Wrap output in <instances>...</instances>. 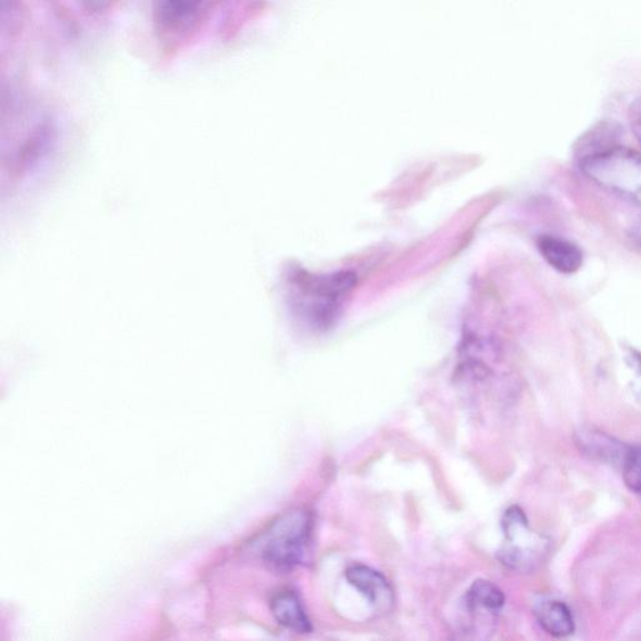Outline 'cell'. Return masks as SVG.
Listing matches in <instances>:
<instances>
[{"label": "cell", "instance_id": "6da1fadb", "mask_svg": "<svg viewBox=\"0 0 641 641\" xmlns=\"http://www.w3.org/2000/svg\"><path fill=\"white\" fill-rule=\"evenodd\" d=\"M357 278L352 273L296 276L292 293L296 315L316 330H326L340 316L342 302L353 290Z\"/></svg>", "mask_w": 641, "mask_h": 641}, {"label": "cell", "instance_id": "7a4b0ae2", "mask_svg": "<svg viewBox=\"0 0 641 641\" xmlns=\"http://www.w3.org/2000/svg\"><path fill=\"white\" fill-rule=\"evenodd\" d=\"M580 169L600 188L641 204V153L619 144L580 161Z\"/></svg>", "mask_w": 641, "mask_h": 641}, {"label": "cell", "instance_id": "3957f363", "mask_svg": "<svg viewBox=\"0 0 641 641\" xmlns=\"http://www.w3.org/2000/svg\"><path fill=\"white\" fill-rule=\"evenodd\" d=\"M311 529V515L301 508L277 517L261 538L263 562L276 570L293 569L305 554Z\"/></svg>", "mask_w": 641, "mask_h": 641}, {"label": "cell", "instance_id": "277c9868", "mask_svg": "<svg viewBox=\"0 0 641 641\" xmlns=\"http://www.w3.org/2000/svg\"><path fill=\"white\" fill-rule=\"evenodd\" d=\"M503 528L506 542L500 550V561L517 571H531L538 568L549 542L531 530L528 517L519 506L507 508Z\"/></svg>", "mask_w": 641, "mask_h": 641}, {"label": "cell", "instance_id": "5b68a950", "mask_svg": "<svg viewBox=\"0 0 641 641\" xmlns=\"http://www.w3.org/2000/svg\"><path fill=\"white\" fill-rule=\"evenodd\" d=\"M581 454L594 462L623 467L630 447L595 427H582L574 435Z\"/></svg>", "mask_w": 641, "mask_h": 641}, {"label": "cell", "instance_id": "8992f818", "mask_svg": "<svg viewBox=\"0 0 641 641\" xmlns=\"http://www.w3.org/2000/svg\"><path fill=\"white\" fill-rule=\"evenodd\" d=\"M344 577L376 612L388 614L393 609V589L381 573L366 565H353L344 573Z\"/></svg>", "mask_w": 641, "mask_h": 641}, {"label": "cell", "instance_id": "52a82bcc", "mask_svg": "<svg viewBox=\"0 0 641 641\" xmlns=\"http://www.w3.org/2000/svg\"><path fill=\"white\" fill-rule=\"evenodd\" d=\"M539 252L550 266L564 275L578 273L582 266L583 254L579 246L565 238L542 235L538 238Z\"/></svg>", "mask_w": 641, "mask_h": 641}, {"label": "cell", "instance_id": "ba28073f", "mask_svg": "<svg viewBox=\"0 0 641 641\" xmlns=\"http://www.w3.org/2000/svg\"><path fill=\"white\" fill-rule=\"evenodd\" d=\"M271 613L274 618L286 629L300 634H307L312 631L309 616L298 594L292 590H281L271 599Z\"/></svg>", "mask_w": 641, "mask_h": 641}, {"label": "cell", "instance_id": "9c48e42d", "mask_svg": "<svg viewBox=\"0 0 641 641\" xmlns=\"http://www.w3.org/2000/svg\"><path fill=\"white\" fill-rule=\"evenodd\" d=\"M537 620L549 636L563 639L575 631V623L569 606L558 600H546L536 607Z\"/></svg>", "mask_w": 641, "mask_h": 641}, {"label": "cell", "instance_id": "30bf717a", "mask_svg": "<svg viewBox=\"0 0 641 641\" xmlns=\"http://www.w3.org/2000/svg\"><path fill=\"white\" fill-rule=\"evenodd\" d=\"M620 135L621 130L615 123H599V125L581 136L577 144H575V154H577L580 162L591 158V155L603 153L613 147L619 146L618 139Z\"/></svg>", "mask_w": 641, "mask_h": 641}, {"label": "cell", "instance_id": "8fae6325", "mask_svg": "<svg viewBox=\"0 0 641 641\" xmlns=\"http://www.w3.org/2000/svg\"><path fill=\"white\" fill-rule=\"evenodd\" d=\"M505 604V595L495 583L475 580L466 594L467 609L470 612L495 613Z\"/></svg>", "mask_w": 641, "mask_h": 641}, {"label": "cell", "instance_id": "7c38bea8", "mask_svg": "<svg viewBox=\"0 0 641 641\" xmlns=\"http://www.w3.org/2000/svg\"><path fill=\"white\" fill-rule=\"evenodd\" d=\"M621 473L628 489L634 494L641 495V443L637 447H630Z\"/></svg>", "mask_w": 641, "mask_h": 641}, {"label": "cell", "instance_id": "4fadbf2b", "mask_svg": "<svg viewBox=\"0 0 641 641\" xmlns=\"http://www.w3.org/2000/svg\"><path fill=\"white\" fill-rule=\"evenodd\" d=\"M629 122L632 135L641 146V97L630 104Z\"/></svg>", "mask_w": 641, "mask_h": 641}, {"label": "cell", "instance_id": "5bb4252c", "mask_svg": "<svg viewBox=\"0 0 641 641\" xmlns=\"http://www.w3.org/2000/svg\"><path fill=\"white\" fill-rule=\"evenodd\" d=\"M487 629L479 630L476 627H468L458 631L451 641H488Z\"/></svg>", "mask_w": 641, "mask_h": 641}, {"label": "cell", "instance_id": "9a60e30c", "mask_svg": "<svg viewBox=\"0 0 641 641\" xmlns=\"http://www.w3.org/2000/svg\"><path fill=\"white\" fill-rule=\"evenodd\" d=\"M629 240L641 251V216L638 217L628 229Z\"/></svg>", "mask_w": 641, "mask_h": 641}, {"label": "cell", "instance_id": "2e32d148", "mask_svg": "<svg viewBox=\"0 0 641 641\" xmlns=\"http://www.w3.org/2000/svg\"><path fill=\"white\" fill-rule=\"evenodd\" d=\"M630 366L636 369V373L641 380V353L631 351L629 355Z\"/></svg>", "mask_w": 641, "mask_h": 641}]
</instances>
